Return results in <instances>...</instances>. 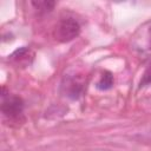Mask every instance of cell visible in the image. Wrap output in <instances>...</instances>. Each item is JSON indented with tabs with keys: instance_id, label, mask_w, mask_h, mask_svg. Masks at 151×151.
<instances>
[{
	"instance_id": "obj_2",
	"label": "cell",
	"mask_w": 151,
	"mask_h": 151,
	"mask_svg": "<svg viewBox=\"0 0 151 151\" xmlns=\"http://www.w3.org/2000/svg\"><path fill=\"white\" fill-rule=\"evenodd\" d=\"M24 110V101L20 97L17 96H8V97H4L2 104H1V111L2 113L11 118H18Z\"/></svg>"
},
{
	"instance_id": "obj_6",
	"label": "cell",
	"mask_w": 151,
	"mask_h": 151,
	"mask_svg": "<svg viewBox=\"0 0 151 151\" xmlns=\"http://www.w3.org/2000/svg\"><path fill=\"white\" fill-rule=\"evenodd\" d=\"M33 6H35L37 9H40V11H50L53 8V6L55 5L54 2L52 1H38V2H32Z\"/></svg>"
},
{
	"instance_id": "obj_4",
	"label": "cell",
	"mask_w": 151,
	"mask_h": 151,
	"mask_svg": "<svg viewBox=\"0 0 151 151\" xmlns=\"http://www.w3.org/2000/svg\"><path fill=\"white\" fill-rule=\"evenodd\" d=\"M112 85H113V76L109 71L104 72L100 77L99 81L97 83V87L99 90H109L112 87Z\"/></svg>"
},
{
	"instance_id": "obj_3",
	"label": "cell",
	"mask_w": 151,
	"mask_h": 151,
	"mask_svg": "<svg viewBox=\"0 0 151 151\" xmlns=\"http://www.w3.org/2000/svg\"><path fill=\"white\" fill-rule=\"evenodd\" d=\"M63 88L67 97L72 99H77L81 96L84 90V80L78 76H71L65 78V83L63 84Z\"/></svg>"
},
{
	"instance_id": "obj_5",
	"label": "cell",
	"mask_w": 151,
	"mask_h": 151,
	"mask_svg": "<svg viewBox=\"0 0 151 151\" xmlns=\"http://www.w3.org/2000/svg\"><path fill=\"white\" fill-rule=\"evenodd\" d=\"M147 85H151V61L147 64L143 76H142V79H140V83H139V87H144V86H147Z\"/></svg>"
},
{
	"instance_id": "obj_1",
	"label": "cell",
	"mask_w": 151,
	"mask_h": 151,
	"mask_svg": "<svg viewBox=\"0 0 151 151\" xmlns=\"http://www.w3.org/2000/svg\"><path fill=\"white\" fill-rule=\"evenodd\" d=\"M79 33H80L79 24L71 18L60 20L55 27V37L59 41L63 42L73 40L79 35Z\"/></svg>"
}]
</instances>
